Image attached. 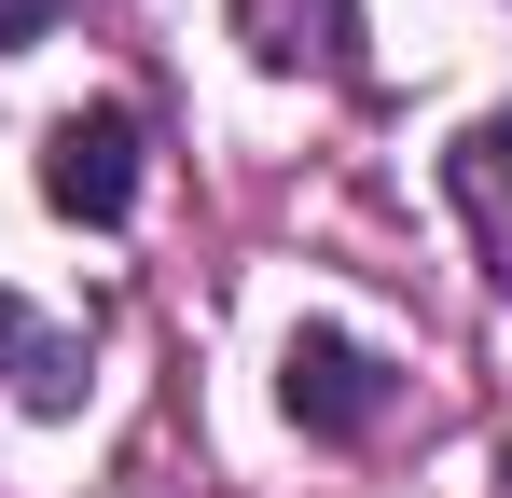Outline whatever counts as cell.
<instances>
[{"instance_id":"cell-1","label":"cell","mask_w":512,"mask_h":498,"mask_svg":"<svg viewBox=\"0 0 512 498\" xmlns=\"http://www.w3.org/2000/svg\"><path fill=\"white\" fill-rule=\"evenodd\" d=\"M42 208L56 222H125L139 208V111H56L42 125Z\"/></svg>"},{"instance_id":"cell-2","label":"cell","mask_w":512,"mask_h":498,"mask_svg":"<svg viewBox=\"0 0 512 498\" xmlns=\"http://www.w3.org/2000/svg\"><path fill=\"white\" fill-rule=\"evenodd\" d=\"M277 402L305 415L319 443H360V429L388 415V374H374V346H346V332H291V360H277Z\"/></svg>"},{"instance_id":"cell-3","label":"cell","mask_w":512,"mask_h":498,"mask_svg":"<svg viewBox=\"0 0 512 498\" xmlns=\"http://www.w3.org/2000/svg\"><path fill=\"white\" fill-rule=\"evenodd\" d=\"M443 194H457V222H471V249H485V277L512 291V111H485V125H457V153H443Z\"/></svg>"},{"instance_id":"cell-4","label":"cell","mask_w":512,"mask_h":498,"mask_svg":"<svg viewBox=\"0 0 512 498\" xmlns=\"http://www.w3.org/2000/svg\"><path fill=\"white\" fill-rule=\"evenodd\" d=\"M0 388H14L28 415H70V402H84V332H56L28 291H0Z\"/></svg>"},{"instance_id":"cell-5","label":"cell","mask_w":512,"mask_h":498,"mask_svg":"<svg viewBox=\"0 0 512 498\" xmlns=\"http://www.w3.org/2000/svg\"><path fill=\"white\" fill-rule=\"evenodd\" d=\"M56 14H70V0H0V56H28V42H42Z\"/></svg>"}]
</instances>
